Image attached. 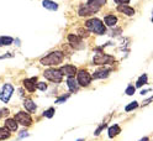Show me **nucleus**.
<instances>
[{
    "instance_id": "obj_27",
    "label": "nucleus",
    "mask_w": 153,
    "mask_h": 141,
    "mask_svg": "<svg viewBox=\"0 0 153 141\" xmlns=\"http://www.w3.org/2000/svg\"><path fill=\"white\" fill-rule=\"evenodd\" d=\"M135 92H136V88H135V86H133V84H128L127 88H126V90H125V93L127 94V95H133V94H135Z\"/></svg>"
},
{
    "instance_id": "obj_4",
    "label": "nucleus",
    "mask_w": 153,
    "mask_h": 141,
    "mask_svg": "<svg viewBox=\"0 0 153 141\" xmlns=\"http://www.w3.org/2000/svg\"><path fill=\"white\" fill-rule=\"evenodd\" d=\"M115 62V57L111 54L104 53L99 48L95 52L94 57H93V64L95 66H105V64H112Z\"/></svg>"
},
{
    "instance_id": "obj_14",
    "label": "nucleus",
    "mask_w": 153,
    "mask_h": 141,
    "mask_svg": "<svg viewBox=\"0 0 153 141\" xmlns=\"http://www.w3.org/2000/svg\"><path fill=\"white\" fill-rule=\"evenodd\" d=\"M24 108L28 111V113H35L37 110V105H36V103L30 99V98H27L24 100Z\"/></svg>"
},
{
    "instance_id": "obj_15",
    "label": "nucleus",
    "mask_w": 153,
    "mask_h": 141,
    "mask_svg": "<svg viewBox=\"0 0 153 141\" xmlns=\"http://www.w3.org/2000/svg\"><path fill=\"white\" fill-rule=\"evenodd\" d=\"M120 133H121V128H120L119 124H114L108 129V135H109L110 139L116 137L117 135H120Z\"/></svg>"
},
{
    "instance_id": "obj_24",
    "label": "nucleus",
    "mask_w": 153,
    "mask_h": 141,
    "mask_svg": "<svg viewBox=\"0 0 153 141\" xmlns=\"http://www.w3.org/2000/svg\"><path fill=\"white\" fill-rule=\"evenodd\" d=\"M54 113H56V109H54L53 107H51V108H48L47 110H45V111H43V116H45V118L51 119V118H53V116H54Z\"/></svg>"
},
{
    "instance_id": "obj_33",
    "label": "nucleus",
    "mask_w": 153,
    "mask_h": 141,
    "mask_svg": "<svg viewBox=\"0 0 153 141\" xmlns=\"http://www.w3.org/2000/svg\"><path fill=\"white\" fill-rule=\"evenodd\" d=\"M26 136H28V133H26V131H21V134H20V136H19V139H22V137H26Z\"/></svg>"
},
{
    "instance_id": "obj_12",
    "label": "nucleus",
    "mask_w": 153,
    "mask_h": 141,
    "mask_svg": "<svg viewBox=\"0 0 153 141\" xmlns=\"http://www.w3.org/2000/svg\"><path fill=\"white\" fill-rule=\"evenodd\" d=\"M36 83H37V77L27 78V79H24V82H22L25 89H27L30 93H32V92L36 90Z\"/></svg>"
},
{
    "instance_id": "obj_32",
    "label": "nucleus",
    "mask_w": 153,
    "mask_h": 141,
    "mask_svg": "<svg viewBox=\"0 0 153 141\" xmlns=\"http://www.w3.org/2000/svg\"><path fill=\"white\" fill-rule=\"evenodd\" d=\"M152 100H153V98H152V97H151V98H148L147 100H145V101L142 103V107H146V105H148V104H149V103H151Z\"/></svg>"
},
{
    "instance_id": "obj_23",
    "label": "nucleus",
    "mask_w": 153,
    "mask_h": 141,
    "mask_svg": "<svg viewBox=\"0 0 153 141\" xmlns=\"http://www.w3.org/2000/svg\"><path fill=\"white\" fill-rule=\"evenodd\" d=\"M10 136H11V133L7 129H5L4 126L0 128V140H7Z\"/></svg>"
},
{
    "instance_id": "obj_26",
    "label": "nucleus",
    "mask_w": 153,
    "mask_h": 141,
    "mask_svg": "<svg viewBox=\"0 0 153 141\" xmlns=\"http://www.w3.org/2000/svg\"><path fill=\"white\" fill-rule=\"evenodd\" d=\"M69 97H71V93H67L65 95L63 94V95H61L59 98H57V99H56V103H57V104H62V103H64Z\"/></svg>"
},
{
    "instance_id": "obj_31",
    "label": "nucleus",
    "mask_w": 153,
    "mask_h": 141,
    "mask_svg": "<svg viewBox=\"0 0 153 141\" xmlns=\"http://www.w3.org/2000/svg\"><path fill=\"white\" fill-rule=\"evenodd\" d=\"M116 4H119V5H126V4H128L131 0H114Z\"/></svg>"
},
{
    "instance_id": "obj_16",
    "label": "nucleus",
    "mask_w": 153,
    "mask_h": 141,
    "mask_svg": "<svg viewBox=\"0 0 153 141\" xmlns=\"http://www.w3.org/2000/svg\"><path fill=\"white\" fill-rule=\"evenodd\" d=\"M117 11L123 13V14L127 15V16H133V15H135V13H136L135 9L128 6V5H119L117 6Z\"/></svg>"
},
{
    "instance_id": "obj_10",
    "label": "nucleus",
    "mask_w": 153,
    "mask_h": 141,
    "mask_svg": "<svg viewBox=\"0 0 153 141\" xmlns=\"http://www.w3.org/2000/svg\"><path fill=\"white\" fill-rule=\"evenodd\" d=\"M59 72L62 73V76H67V77H74L78 69L74 64H64L59 68Z\"/></svg>"
},
{
    "instance_id": "obj_25",
    "label": "nucleus",
    "mask_w": 153,
    "mask_h": 141,
    "mask_svg": "<svg viewBox=\"0 0 153 141\" xmlns=\"http://www.w3.org/2000/svg\"><path fill=\"white\" fill-rule=\"evenodd\" d=\"M137 108H138V101H132V103H130L128 105H126L125 111H126V113H130V111L135 110V109H137Z\"/></svg>"
},
{
    "instance_id": "obj_21",
    "label": "nucleus",
    "mask_w": 153,
    "mask_h": 141,
    "mask_svg": "<svg viewBox=\"0 0 153 141\" xmlns=\"http://www.w3.org/2000/svg\"><path fill=\"white\" fill-rule=\"evenodd\" d=\"M14 42V39L10 36H1L0 37V46H10Z\"/></svg>"
},
{
    "instance_id": "obj_18",
    "label": "nucleus",
    "mask_w": 153,
    "mask_h": 141,
    "mask_svg": "<svg viewBox=\"0 0 153 141\" xmlns=\"http://www.w3.org/2000/svg\"><path fill=\"white\" fill-rule=\"evenodd\" d=\"M42 6L46 7V9H48V10H51V11H56L57 9H58V4L52 1V0H43Z\"/></svg>"
},
{
    "instance_id": "obj_22",
    "label": "nucleus",
    "mask_w": 153,
    "mask_h": 141,
    "mask_svg": "<svg viewBox=\"0 0 153 141\" xmlns=\"http://www.w3.org/2000/svg\"><path fill=\"white\" fill-rule=\"evenodd\" d=\"M76 36L80 37V39H88V37L90 36V32L87 30V29H83V27H80V29H78V31H76Z\"/></svg>"
},
{
    "instance_id": "obj_37",
    "label": "nucleus",
    "mask_w": 153,
    "mask_h": 141,
    "mask_svg": "<svg viewBox=\"0 0 153 141\" xmlns=\"http://www.w3.org/2000/svg\"><path fill=\"white\" fill-rule=\"evenodd\" d=\"M20 95L24 97V90H22V89H20Z\"/></svg>"
},
{
    "instance_id": "obj_8",
    "label": "nucleus",
    "mask_w": 153,
    "mask_h": 141,
    "mask_svg": "<svg viewBox=\"0 0 153 141\" xmlns=\"http://www.w3.org/2000/svg\"><path fill=\"white\" fill-rule=\"evenodd\" d=\"M13 93H14V87L11 84H9V83L4 84L1 88V92H0V100L3 103H7L13 97Z\"/></svg>"
},
{
    "instance_id": "obj_30",
    "label": "nucleus",
    "mask_w": 153,
    "mask_h": 141,
    "mask_svg": "<svg viewBox=\"0 0 153 141\" xmlns=\"http://www.w3.org/2000/svg\"><path fill=\"white\" fill-rule=\"evenodd\" d=\"M9 109H6V108H3V109H0V118H3L4 115L6 116V115H9Z\"/></svg>"
},
{
    "instance_id": "obj_9",
    "label": "nucleus",
    "mask_w": 153,
    "mask_h": 141,
    "mask_svg": "<svg viewBox=\"0 0 153 141\" xmlns=\"http://www.w3.org/2000/svg\"><path fill=\"white\" fill-rule=\"evenodd\" d=\"M68 42L74 50H83L85 47V45L83 43V40L80 39V37L76 36L75 34H69L68 35Z\"/></svg>"
},
{
    "instance_id": "obj_1",
    "label": "nucleus",
    "mask_w": 153,
    "mask_h": 141,
    "mask_svg": "<svg viewBox=\"0 0 153 141\" xmlns=\"http://www.w3.org/2000/svg\"><path fill=\"white\" fill-rule=\"evenodd\" d=\"M105 4H106V0H88L85 4H82L79 6L78 14L79 16H90L98 13Z\"/></svg>"
},
{
    "instance_id": "obj_19",
    "label": "nucleus",
    "mask_w": 153,
    "mask_h": 141,
    "mask_svg": "<svg viewBox=\"0 0 153 141\" xmlns=\"http://www.w3.org/2000/svg\"><path fill=\"white\" fill-rule=\"evenodd\" d=\"M104 22H105V25H106V26L112 27V26L116 25V22H117V17L115 16V15H106V16L104 17Z\"/></svg>"
},
{
    "instance_id": "obj_36",
    "label": "nucleus",
    "mask_w": 153,
    "mask_h": 141,
    "mask_svg": "<svg viewBox=\"0 0 153 141\" xmlns=\"http://www.w3.org/2000/svg\"><path fill=\"white\" fill-rule=\"evenodd\" d=\"M149 90H151V89H147V90H142V92H141V94H142V95H145V94H147Z\"/></svg>"
},
{
    "instance_id": "obj_11",
    "label": "nucleus",
    "mask_w": 153,
    "mask_h": 141,
    "mask_svg": "<svg viewBox=\"0 0 153 141\" xmlns=\"http://www.w3.org/2000/svg\"><path fill=\"white\" fill-rule=\"evenodd\" d=\"M110 73H111V69H110V68L98 69V71H95V72L93 73L91 78H93V79H104V78H108V77L110 76Z\"/></svg>"
},
{
    "instance_id": "obj_38",
    "label": "nucleus",
    "mask_w": 153,
    "mask_h": 141,
    "mask_svg": "<svg viewBox=\"0 0 153 141\" xmlns=\"http://www.w3.org/2000/svg\"><path fill=\"white\" fill-rule=\"evenodd\" d=\"M76 141H84V139H79V140H76Z\"/></svg>"
},
{
    "instance_id": "obj_7",
    "label": "nucleus",
    "mask_w": 153,
    "mask_h": 141,
    "mask_svg": "<svg viewBox=\"0 0 153 141\" xmlns=\"http://www.w3.org/2000/svg\"><path fill=\"white\" fill-rule=\"evenodd\" d=\"M43 77L46 79H48L53 83H61L63 79L62 73L59 72V69H56V68H48L43 72Z\"/></svg>"
},
{
    "instance_id": "obj_17",
    "label": "nucleus",
    "mask_w": 153,
    "mask_h": 141,
    "mask_svg": "<svg viewBox=\"0 0 153 141\" xmlns=\"http://www.w3.org/2000/svg\"><path fill=\"white\" fill-rule=\"evenodd\" d=\"M4 128L7 129V130L11 133V131H16V130H17L19 124L14 120V118H13V119H6L5 123H4Z\"/></svg>"
},
{
    "instance_id": "obj_29",
    "label": "nucleus",
    "mask_w": 153,
    "mask_h": 141,
    "mask_svg": "<svg viewBox=\"0 0 153 141\" xmlns=\"http://www.w3.org/2000/svg\"><path fill=\"white\" fill-rule=\"evenodd\" d=\"M106 126H108V124H106V123H102V124H101V125H100V126H99L97 130H95L94 135H95V136H99V135H100V133H101V131H102L105 128H106Z\"/></svg>"
},
{
    "instance_id": "obj_28",
    "label": "nucleus",
    "mask_w": 153,
    "mask_h": 141,
    "mask_svg": "<svg viewBox=\"0 0 153 141\" xmlns=\"http://www.w3.org/2000/svg\"><path fill=\"white\" fill-rule=\"evenodd\" d=\"M36 89H40V90L45 92L47 89V84L45 82H37L36 83Z\"/></svg>"
},
{
    "instance_id": "obj_6",
    "label": "nucleus",
    "mask_w": 153,
    "mask_h": 141,
    "mask_svg": "<svg viewBox=\"0 0 153 141\" xmlns=\"http://www.w3.org/2000/svg\"><path fill=\"white\" fill-rule=\"evenodd\" d=\"M91 74L85 71V69H80L76 72V83H78L79 87H89L91 83Z\"/></svg>"
},
{
    "instance_id": "obj_3",
    "label": "nucleus",
    "mask_w": 153,
    "mask_h": 141,
    "mask_svg": "<svg viewBox=\"0 0 153 141\" xmlns=\"http://www.w3.org/2000/svg\"><path fill=\"white\" fill-rule=\"evenodd\" d=\"M85 26H87V30L89 32H94L97 35H105L106 34V27H105V25L102 24V21L99 20V19H97V17H93V19H90V20H88L87 22H85Z\"/></svg>"
},
{
    "instance_id": "obj_20",
    "label": "nucleus",
    "mask_w": 153,
    "mask_h": 141,
    "mask_svg": "<svg viewBox=\"0 0 153 141\" xmlns=\"http://www.w3.org/2000/svg\"><path fill=\"white\" fill-rule=\"evenodd\" d=\"M147 83H148V76H147V74L145 73V74H142V76H140V78L137 79L135 88H140V87L145 86V84H147Z\"/></svg>"
},
{
    "instance_id": "obj_35",
    "label": "nucleus",
    "mask_w": 153,
    "mask_h": 141,
    "mask_svg": "<svg viewBox=\"0 0 153 141\" xmlns=\"http://www.w3.org/2000/svg\"><path fill=\"white\" fill-rule=\"evenodd\" d=\"M140 141H149V137H148V136H145L143 139H141Z\"/></svg>"
},
{
    "instance_id": "obj_2",
    "label": "nucleus",
    "mask_w": 153,
    "mask_h": 141,
    "mask_svg": "<svg viewBox=\"0 0 153 141\" xmlns=\"http://www.w3.org/2000/svg\"><path fill=\"white\" fill-rule=\"evenodd\" d=\"M64 60V53L62 51H53L41 58L40 63L43 66H59Z\"/></svg>"
},
{
    "instance_id": "obj_34",
    "label": "nucleus",
    "mask_w": 153,
    "mask_h": 141,
    "mask_svg": "<svg viewBox=\"0 0 153 141\" xmlns=\"http://www.w3.org/2000/svg\"><path fill=\"white\" fill-rule=\"evenodd\" d=\"M9 57H13V54H10V53L3 54V56H0V60H3V58H9Z\"/></svg>"
},
{
    "instance_id": "obj_5",
    "label": "nucleus",
    "mask_w": 153,
    "mask_h": 141,
    "mask_svg": "<svg viewBox=\"0 0 153 141\" xmlns=\"http://www.w3.org/2000/svg\"><path fill=\"white\" fill-rule=\"evenodd\" d=\"M14 120L16 121L17 124H20L22 126H26V128L31 126L32 123H33L30 113H25V111H17L15 114V116H14Z\"/></svg>"
},
{
    "instance_id": "obj_13",
    "label": "nucleus",
    "mask_w": 153,
    "mask_h": 141,
    "mask_svg": "<svg viewBox=\"0 0 153 141\" xmlns=\"http://www.w3.org/2000/svg\"><path fill=\"white\" fill-rule=\"evenodd\" d=\"M67 87H68L71 93H76L79 90V86H78L76 79L74 77H68L67 78Z\"/></svg>"
}]
</instances>
